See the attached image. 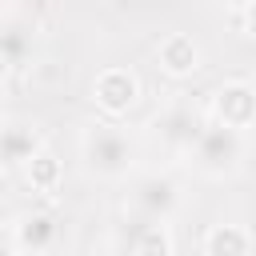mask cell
<instances>
[{
	"label": "cell",
	"mask_w": 256,
	"mask_h": 256,
	"mask_svg": "<svg viewBox=\"0 0 256 256\" xmlns=\"http://www.w3.org/2000/svg\"><path fill=\"white\" fill-rule=\"evenodd\" d=\"M188 160H192V168H196L200 176L224 180V176H232V172L240 168V160H244V132H240V128H228V124H220V120H208L204 132H200V140H196V148L188 152Z\"/></svg>",
	"instance_id": "cell-2"
},
{
	"label": "cell",
	"mask_w": 256,
	"mask_h": 256,
	"mask_svg": "<svg viewBox=\"0 0 256 256\" xmlns=\"http://www.w3.org/2000/svg\"><path fill=\"white\" fill-rule=\"evenodd\" d=\"M256 240L244 224H232V220H220L204 232V256H252Z\"/></svg>",
	"instance_id": "cell-11"
},
{
	"label": "cell",
	"mask_w": 256,
	"mask_h": 256,
	"mask_svg": "<svg viewBox=\"0 0 256 256\" xmlns=\"http://www.w3.org/2000/svg\"><path fill=\"white\" fill-rule=\"evenodd\" d=\"M0 52H4V68H8V72H20V68L32 60V28L20 24L16 16H4Z\"/></svg>",
	"instance_id": "cell-12"
},
{
	"label": "cell",
	"mask_w": 256,
	"mask_h": 256,
	"mask_svg": "<svg viewBox=\"0 0 256 256\" xmlns=\"http://www.w3.org/2000/svg\"><path fill=\"white\" fill-rule=\"evenodd\" d=\"M128 208L132 216H148V220H172L180 208V184L168 172H144L132 180L128 188Z\"/></svg>",
	"instance_id": "cell-4"
},
{
	"label": "cell",
	"mask_w": 256,
	"mask_h": 256,
	"mask_svg": "<svg viewBox=\"0 0 256 256\" xmlns=\"http://www.w3.org/2000/svg\"><path fill=\"white\" fill-rule=\"evenodd\" d=\"M136 100H140V80H136L132 68L112 64V68L96 72V80H92V104H96L108 120L128 116V112L136 108Z\"/></svg>",
	"instance_id": "cell-5"
},
{
	"label": "cell",
	"mask_w": 256,
	"mask_h": 256,
	"mask_svg": "<svg viewBox=\"0 0 256 256\" xmlns=\"http://www.w3.org/2000/svg\"><path fill=\"white\" fill-rule=\"evenodd\" d=\"M208 116L220 120V124H228V128L248 132V128L256 124V84H252V80H224V84L212 92Z\"/></svg>",
	"instance_id": "cell-6"
},
{
	"label": "cell",
	"mask_w": 256,
	"mask_h": 256,
	"mask_svg": "<svg viewBox=\"0 0 256 256\" xmlns=\"http://www.w3.org/2000/svg\"><path fill=\"white\" fill-rule=\"evenodd\" d=\"M240 20H244V32H248V36H256V0H244Z\"/></svg>",
	"instance_id": "cell-14"
},
{
	"label": "cell",
	"mask_w": 256,
	"mask_h": 256,
	"mask_svg": "<svg viewBox=\"0 0 256 256\" xmlns=\"http://www.w3.org/2000/svg\"><path fill=\"white\" fill-rule=\"evenodd\" d=\"M4 164L8 168H24L36 152H44V136L36 132V124H24V120H8L4 124Z\"/></svg>",
	"instance_id": "cell-10"
},
{
	"label": "cell",
	"mask_w": 256,
	"mask_h": 256,
	"mask_svg": "<svg viewBox=\"0 0 256 256\" xmlns=\"http://www.w3.org/2000/svg\"><path fill=\"white\" fill-rule=\"evenodd\" d=\"M56 240H60V220L44 208H32L12 220V248L20 256H44Z\"/></svg>",
	"instance_id": "cell-7"
},
{
	"label": "cell",
	"mask_w": 256,
	"mask_h": 256,
	"mask_svg": "<svg viewBox=\"0 0 256 256\" xmlns=\"http://www.w3.org/2000/svg\"><path fill=\"white\" fill-rule=\"evenodd\" d=\"M216 4H244V0H216Z\"/></svg>",
	"instance_id": "cell-17"
},
{
	"label": "cell",
	"mask_w": 256,
	"mask_h": 256,
	"mask_svg": "<svg viewBox=\"0 0 256 256\" xmlns=\"http://www.w3.org/2000/svg\"><path fill=\"white\" fill-rule=\"evenodd\" d=\"M208 120H212V116L200 112L188 96H172V100L152 116V136H156L168 152L188 156V152L196 148V140H200V132H204Z\"/></svg>",
	"instance_id": "cell-3"
},
{
	"label": "cell",
	"mask_w": 256,
	"mask_h": 256,
	"mask_svg": "<svg viewBox=\"0 0 256 256\" xmlns=\"http://www.w3.org/2000/svg\"><path fill=\"white\" fill-rule=\"evenodd\" d=\"M156 64L160 72H168L172 80H184L200 68V44L188 36V32H168L160 44H156Z\"/></svg>",
	"instance_id": "cell-8"
},
{
	"label": "cell",
	"mask_w": 256,
	"mask_h": 256,
	"mask_svg": "<svg viewBox=\"0 0 256 256\" xmlns=\"http://www.w3.org/2000/svg\"><path fill=\"white\" fill-rule=\"evenodd\" d=\"M96 256H136V252H132V248H128V244H124V240L116 236V240H108V244H104V248H100Z\"/></svg>",
	"instance_id": "cell-15"
},
{
	"label": "cell",
	"mask_w": 256,
	"mask_h": 256,
	"mask_svg": "<svg viewBox=\"0 0 256 256\" xmlns=\"http://www.w3.org/2000/svg\"><path fill=\"white\" fill-rule=\"evenodd\" d=\"M0 4H4V16H16V8H20L24 0H0Z\"/></svg>",
	"instance_id": "cell-16"
},
{
	"label": "cell",
	"mask_w": 256,
	"mask_h": 256,
	"mask_svg": "<svg viewBox=\"0 0 256 256\" xmlns=\"http://www.w3.org/2000/svg\"><path fill=\"white\" fill-rule=\"evenodd\" d=\"M20 172H24V180H28V188H32V192H56V188H60V180H64V168H60V160H56L48 148H44V152H36Z\"/></svg>",
	"instance_id": "cell-13"
},
{
	"label": "cell",
	"mask_w": 256,
	"mask_h": 256,
	"mask_svg": "<svg viewBox=\"0 0 256 256\" xmlns=\"http://www.w3.org/2000/svg\"><path fill=\"white\" fill-rule=\"evenodd\" d=\"M120 240L136 256H172V248H176L168 220H148V216H132V224L120 232Z\"/></svg>",
	"instance_id": "cell-9"
},
{
	"label": "cell",
	"mask_w": 256,
	"mask_h": 256,
	"mask_svg": "<svg viewBox=\"0 0 256 256\" xmlns=\"http://www.w3.org/2000/svg\"><path fill=\"white\" fill-rule=\"evenodd\" d=\"M80 156L96 180H124L136 168V140L116 120H96L80 136Z\"/></svg>",
	"instance_id": "cell-1"
}]
</instances>
